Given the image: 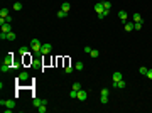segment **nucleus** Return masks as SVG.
<instances>
[{"mask_svg": "<svg viewBox=\"0 0 152 113\" xmlns=\"http://www.w3.org/2000/svg\"><path fill=\"white\" fill-rule=\"evenodd\" d=\"M118 19L125 24V22H127V19H128V14H127L125 10H120V12H118Z\"/></svg>", "mask_w": 152, "mask_h": 113, "instance_id": "6e6552de", "label": "nucleus"}, {"mask_svg": "<svg viewBox=\"0 0 152 113\" xmlns=\"http://www.w3.org/2000/svg\"><path fill=\"white\" fill-rule=\"evenodd\" d=\"M27 79H29V73H27V71H22V73L17 76V83H19V84H24Z\"/></svg>", "mask_w": 152, "mask_h": 113, "instance_id": "f03ea898", "label": "nucleus"}, {"mask_svg": "<svg viewBox=\"0 0 152 113\" xmlns=\"http://www.w3.org/2000/svg\"><path fill=\"white\" fill-rule=\"evenodd\" d=\"M73 69H74V68H71V66H68V64H66V68H64V73H68V74H69V73H73Z\"/></svg>", "mask_w": 152, "mask_h": 113, "instance_id": "7c9ffc66", "label": "nucleus"}, {"mask_svg": "<svg viewBox=\"0 0 152 113\" xmlns=\"http://www.w3.org/2000/svg\"><path fill=\"white\" fill-rule=\"evenodd\" d=\"M0 39H2V41H7V32H0Z\"/></svg>", "mask_w": 152, "mask_h": 113, "instance_id": "c756f323", "label": "nucleus"}, {"mask_svg": "<svg viewBox=\"0 0 152 113\" xmlns=\"http://www.w3.org/2000/svg\"><path fill=\"white\" fill-rule=\"evenodd\" d=\"M85 52L90 54V52H91V47H90V46H85Z\"/></svg>", "mask_w": 152, "mask_h": 113, "instance_id": "c9c22d12", "label": "nucleus"}, {"mask_svg": "<svg viewBox=\"0 0 152 113\" xmlns=\"http://www.w3.org/2000/svg\"><path fill=\"white\" fill-rule=\"evenodd\" d=\"M19 54H20V56H25V54H30V51H29V47L22 46L20 49H19Z\"/></svg>", "mask_w": 152, "mask_h": 113, "instance_id": "f8f14e48", "label": "nucleus"}, {"mask_svg": "<svg viewBox=\"0 0 152 113\" xmlns=\"http://www.w3.org/2000/svg\"><path fill=\"white\" fill-rule=\"evenodd\" d=\"M7 41H15V34L10 30V32H7Z\"/></svg>", "mask_w": 152, "mask_h": 113, "instance_id": "6ab92c4d", "label": "nucleus"}, {"mask_svg": "<svg viewBox=\"0 0 152 113\" xmlns=\"http://www.w3.org/2000/svg\"><path fill=\"white\" fill-rule=\"evenodd\" d=\"M32 64H34L35 68H39V66H41V59H35V61H32Z\"/></svg>", "mask_w": 152, "mask_h": 113, "instance_id": "2f4dec72", "label": "nucleus"}, {"mask_svg": "<svg viewBox=\"0 0 152 113\" xmlns=\"http://www.w3.org/2000/svg\"><path fill=\"white\" fill-rule=\"evenodd\" d=\"M51 52H52V46H51V44H42V47H41V54L47 56V54H51Z\"/></svg>", "mask_w": 152, "mask_h": 113, "instance_id": "20e7f679", "label": "nucleus"}, {"mask_svg": "<svg viewBox=\"0 0 152 113\" xmlns=\"http://www.w3.org/2000/svg\"><path fill=\"white\" fill-rule=\"evenodd\" d=\"M61 10H64V12L69 14V10H71V4H69V2H63V4H61Z\"/></svg>", "mask_w": 152, "mask_h": 113, "instance_id": "9b49d317", "label": "nucleus"}, {"mask_svg": "<svg viewBox=\"0 0 152 113\" xmlns=\"http://www.w3.org/2000/svg\"><path fill=\"white\" fill-rule=\"evenodd\" d=\"M4 63H5V64H9V66H14V52H9V54L5 56Z\"/></svg>", "mask_w": 152, "mask_h": 113, "instance_id": "39448f33", "label": "nucleus"}, {"mask_svg": "<svg viewBox=\"0 0 152 113\" xmlns=\"http://www.w3.org/2000/svg\"><path fill=\"white\" fill-rule=\"evenodd\" d=\"M12 69V66H9V64H5V63H2V68H0V71L2 73H7V71H10Z\"/></svg>", "mask_w": 152, "mask_h": 113, "instance_id": "ddd939ff", "label": "nucleus"}, {"mask_svg": "<svg viewBox=\"0 0 152 113\" xmlns=\"http://www.w3.org/2000/svg\"><path fill=\"white\" fill-rule=\"evenodd\" d=\"M14 10H15V12H20V10H22V4H20V2H15V4H14Z\"/></svg>", "mask_w": 152, "mask_h": 113, "instance_id": "2eb2a0df", "label": "nucleus"}, {"mask_svg": "<svg viewBox=\"0 0 152 113\" xmlns=\"http://www.w3.org/2000/svg\"><path fill=\"white\" fill-rule=\"evenodd\" d=\"M69 96H71V98H78V91L71 88V91H69Z\"/></svg>", "mask_w": 152, "mask_h": 113, "instance_id": "4be33fe9", "label": "nucleus"}, {"mask_svg": "<svg viewBox=\"0 0 152 113\" xmlns=\"http://www.w3.org/2000/svg\"><path fill=\"white\" fill-rule=\"evenodd\" d=\"M125 30H127V32L134 30V24H132V22H125Z\"/></svg>", "mask_w": 152, "mask_h": 113, "instance_id": "f3484780", "label": "nucleus"}, {"mask_svg": "<svg viewBox=\"0 0 152 113\" xmlns=\"http://www.w3.org/2000/svg\"><path fill=\"white\" fill-rule=\"evenodd\" d=\"M46 106H47V105H41V106H37V111H39V113H46V110H47Z\"/></svg>", "mask_w": 152, "mask_h": 113, "instance_id": "aec40b11", "label": "nucleus"}, {"mask_svg": "<svg viewBox=\"0 0 152 113\" xmlns=\"http://www.w3.org/2000/svg\"><path fill=\"white\" fill-rule=\"evenodd\" d=\"M120 79H123V76H122V73H120V71H117V73H113V74H111V81H115V83H117V81H120Z\"/></svg>", "mask_w": 152, "mask_h": 113, "instance_id": "0eeeda50", "label": "nucleus"}, {"mask_svg": "<svg viewBox=\"0 0 152 113\" xmlns=\"http://www.w3.org/2000/svg\"><path fill=\"white\" fill-rule=\"evenodd\" d=\"M5 22H9V24L12 22V17H10V15H7V17H5Z\"/></svg>", "mask_w": 152, "mask_h": 113, "instance_id": "e433bc0d", "label": "nucleus"}, {"mask_svg": "<svg viewBox=\"0 0 152 113\" xmlns=\"http://www.w3.org/2000/svg\"><path fill=\"white\" fill-rule=\"evenodd\" d=\"M117 88H120V89H123V88H125V81H123V79H120V81H117Z\"/></svg>", "mask_w": 152, "mask_h": 113, "instance_id": "5701e85b", "label": "nucleus"}, {"mask_svg": "<svg viewBox=\"0 0 152 113\" xmlns=\"http://www.w3.org/2000/svg\"><path fill=\"white\" fill-rule=\"evenodd\" d=\"M134 29H135V30H140V29H142V22H135V24H134Z\"/></svg>", "mask_w": 152, "mask_h": 113, "instance_id": "cd10ccee", "label": "nucleus"}, {"mask_svg": "<svg viewBox=\"0 0 152 113\" xmlns=\"http://www.w3.org/2000/svg\"><path fill=\"white\" fill-rule=\"evenodd\" d=\"M100 95H101V96H108V95H110V91H108V88H103V89L100 91Z\"/></svg>", "mask_w": 152, "mask_h": 113, "instance_id": "b1692460", "label": "nucleus"}, {"mask_svg": "<svg viewBox=\"0 0 152 113\" xmlns=\"http://www.w3.org/2000/svg\"><path fill=\"white\" fill-rule=\"evenodd\" d=\"M2 30H4V32H10V30H12V27H10V24H9V22H5V24H2Z\"/></svg>", "mask_w": 152, "mask_h": 113, "instance_id": "4468645a", "label": "nucleus"}, {"mask_svg": "<svg viewBox=\"0 0 152 113\" xmlns=\"http://www.w3.org/2000/svg\"><path fill=\"white\" fill-rule=\"evenodd\" d=\"M66 15H68V12H64V10H59V12H58V17H59V19H64Z\"/></svg>", "mask_w": 152, "mask_h": 113, "instance_id": "bb28decb", "label": "nucleus"}, {"mask_svg": "<svg viewBox=\"0 0 152 113\" xmlns=\"http://www.w3.org/2000/svg\"><path fill=\"white\" fill-rule=\"evenodd\" d=\"M139 71H140V74H144V76L147 74V68H139Z\"/></svg>", "mask_w": 152, "mask_h": 113, "instance_id": "473e14b6", "label": "nucleus"}, {"mask_svg": "<svg viewBox=\"0 0 152 113\" xmlns=\"http://www.w3.org/2000/svg\"><path fill=\"white\" fill-rule=\"evenodd\" d=\"M74 69H78V71H83V69H85V64H83L81 61H78V63H76V66H74Z\"/></svg>", "mask_w": 152, "mask_h": 113, "instance_id": "a211bd4d", "label": "nucleus"}, {"mask_svg": "<svg viewBox=\"0 0 152 113\" xmlns=\"http://www.w3.org/2000/svg\"><path fill=\"white\" fill-rule=\"evenodd\" d=\"M41 47H42V44H41L39 39H32L30 41V51L32 52H41Z\"/></svg>", "mask_w": 152, "mask_h": 113, "instance_id": "f257e3e1", "label": "nucleus"}, {"mask_svg": "<svg viewBox=\"0 0 152 113\" xmlns=\"http://www.w3.org/2000/svg\"><path fill=\"white\" fill-rule=\"evenodd\" d=\"M0 105L5 108H15V101L14 100H0Z\"/></svg>", "mask_w": 152, "mask_h": 113, "instance_id": "7ed1b4c3", "label": "nucleus"}, {"mask_svg": "<svg viewBox=\"0 0 152 113\" xmlns=\"http://www.w3.org/2000/svg\"><path fill=\"white\" fill-rule=\"evenodd\" d=\"M73 89H76V91H80V89H81V84H80L78 81H76V83L73 84Z\"/></svg>", "mask_w": 152, "mask_h": 113, "instance_id": "c85d7f7f", "label": "nucleus"}, {"mask_svg": "<svg viewBox=\"0 0 152 113\" xmlns=\"http://www.w3.org/2000/svg\"><path fill=\"white\" fill-rule=\"evenodd\" d=\"M101 103L106 105V103H108V96H101Z\"/></svg>", "mask_w": 152, "mask_h": 113, "instance_id": "f704fd0d", "label": "nucleus"}, {"mask_svg": "<svg viewBox=\"0 0 152 113\" xmlns=\"http://www.w3.org/2000/svg\"><path fill=\"white\" fill-rule=\"evenodd\" d=\"M103 7H105V10H110V9H111V4L108 2V0H105V2H103Z\"/></svg>", "mask_w": 152, "mask_h": 113, "instance_id": "a878e982", "label": "nucleus"}, {"mask_svg": "<svg viewBox=\"0 0 152 113\" xmlns=\"http://www.w3.org/2000/svg\"><path fill=\"white\" fill-rule=\"evenodd\" d=\"M90 56H91V58H98V56H100V52H98L96 49H91V52H90Z\"/></svg>", "mask_w": 152, "mask_h": 113, "instance_id": "412c9836", "label": "nucleus"}, {"mask_svg": "<svg viewBox=\"0 0 152 113\" xmlns=\"http://www.w3.org/2000/svg\"><path fill=\"white\" fill-rule=\"evenodd\" d=\"M7 15H9V10H7V9H2V10H0V17H4V19H5Z\"/></svg>", "mask_w": 152, "mask_h": 113, "instance_id": "393cba45", "label": "nucleus"}, {"mask_svg": "<svg viewBox=\"0 0 152 113\" xmlns=\"http://www.w3.org/2000/svg\"><path fill=\"white\" fill-rule=\"evenodd\" d=\"M145 76H147L149 79H152V69H147V74H145Z\"/></svg>", "mask_w": 152, "mask_h": 113, "instance_id": "72a5a7b5", "label": "nucleus"}, {"mask_svg": "<svg viewBox=\"0 0 152 113\" xmlns=\"http://www.w3.org/2000/svg\"><path fill=\"white\" fill-rule=\"evenodd\" d=\"M132 19H134V24H135V22H142V15H140V14H134V17H132Z\"/></svg>", "mask_w": 152, "mask_h": 113, "instance_id": "dca6fc26", "label": "nucleus"}, {"mask_svg": "<svg viewBox=\"0 0 152 113\" xmlns=\"http://www.w3.org/2000/svg\"><path fill=\"white\" fill-rule=\"evenodd\" d=\"M41 105H47V100H41V98H34L32 100V106H41Z\"/></svg>", "mask_w": 152, "mask_h": 113, "instance_id": "423d86ee", "label": "nucleus"}, {"mask_svg": "<svg viewBox=\"0 0 152 113\" xmlns=\"http://www.w3.org/2000/svg\"><path fill=\"white\" fill-rule=\"evenodd\" d=\"M86 98H88L86 91H85V89H80V91H78V100H80V101H85Z\"/></svg>", "mask_w": 152, "mask_h": 113, "instance_id": "9d476101", "label": "nucleus"}, {"mask_svg": "<svg viewBox=\"0 0 152 113\" xmlns=\"http://www.w3.org/2000/svg\"><path fill=\"white\" fill-rule=\"evenodd\" d=\"M105 10V7H103V2H98V4H95V12L96 14H101Z\"/></svg>", "mask_w": 152, "mask_h": 113, "instance_id": "1a4fd4ad", "label": "nucleus"}]
</instances>
